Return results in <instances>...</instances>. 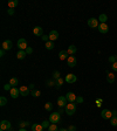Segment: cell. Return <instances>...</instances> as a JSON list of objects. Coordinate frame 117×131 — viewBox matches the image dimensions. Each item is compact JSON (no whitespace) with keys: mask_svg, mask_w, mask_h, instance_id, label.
Wrapping results in <instances>:
<instances>
[{"mask_svg":"<svg viewBox=\"0 0 117 131\" xmlns=\"http://www.w3.org/2000/svg\"><path fill=\"white\" fill-rule=\"evenodd\" d=\"M76 111V104L75 103H68L64 107V112H66L68 116H73Z\"/></svg>","mask_w":117,"mask_h":131,"instance_id":"6da1fadb","label":"cell"},{"mask_svg":"<svg viewBox=\"0 0 117 131\" xmlns=\"http://www.w3.org/2000/svg\"><path fill=\"white\" fill-rule=\"evenodd\" d=\"M61 121V114L60 112H52L49 115V122L52 124H56Z\"/></svg>","mask_w":117,"mask_h":131,"instance_id":"7a4b0ae2","label":"cell"},{"mask_svg":"<svg viewBox=\"0 0 117 131\" xmlns=\"http://www.w3.org/2000/svg\"><path fill=\"white\" fill-rule=\"evenodd\" d=\"M12 129V125L8 121H1L0 122V131H9Z\"/></svg>","mask_w":117,"mask_h":131,"instance_id":"3957f363","label":"cell"},{"mask_svg":"<svg viewBox=\"0 0 117 131\" xmlns=\"http://www.w3.org/2000/svg\"><path fill=\"white\" fill-rule=\"evenodd\" d=\"M101 117L103 120H111L113 118V111H110L108 109H103L101 111Z\"/></svg>","mask_w":117,"mask_h":131,"instance_id":"277c9868","label":"cell"},{"mask_svg":"<svg viewBox=\"0 0 117 131\" xmlns=\"http://www.w3.org/2000/svg\"><path fill=\"white\" fill-rule=\"evenodd\" d=\"M64 81H66L67 83H69V84H73V83H75V82L77 81V77H76V75H74V74H68V75H66V77H64Z\"/></svg>","mask_w":117,"mask_h":131,"instance_id":"5b68a950","label":"cell"},{"mask_svg":"<svg viewBox=\"0 0 117 131\" xmlns=\"http://www.w3.org/2000/svg\"><path fill=\"white\" fill-rule=\"evenodd\" d=\"M66 98H67V101H68V103H76V98H77V96H76L74 93L69 91V93H67Z\"/></svg>","mask_w":117,"mask_h":131,"instance_id":"8992f818","label":"cell"},{"mask_svg":"<svg viewBox=\"0 0 117 131\" xmlns=\"http://www.w3.org/2000/svg\"><path fill=\"white\" fill-rule=\"evenodd\" d=\"M18 47H19L20 50L27 49L28 47H27V41H26V39H19V40H18Z\"/></svg>","mask_w":117,"mask_h":131,"instance_id":"52a82bcc","label":"cell"},{"mask_svg":"<svg viewBox=\"0 0 117 131\" xmlns=\"http://www.w3.org/2000/svg\"><path fill=\"white\" fill-rule=\"evenodd\" d=\"M76 63H77V61H76V58H75L74 55H69V58L67 59V65H68V67L73 68V67H75V66H76Z\"/></svg>","mask_w":117,"mask_h":131,"instance_id":"ba28073f","label":"cell"},{"mask_svg":"<svg viewBox=\"0 0 117 131\" xmlns=\"http://www.w3.org/2000/svg\"><path fill=\"white\" fill-rule=\"evenodd\" d=\"M98 32L100 33H102V34H105V33H108L109 32V26L107 25V23H100L97 27Z\"/></svg>","mask_w":117,"mask_h":131,"instance_id":"9c48e42d","label":"cell"},{"mask_svg":"<svg viewBox=\"0 0 117 131\" xmlns=\"http://www.w3.org/2000/svg\"><path fill=\"white\" fill-rule=\"evenodd\" d=\"M98 19H95V18H90L89 20H88V26H89L90 28H97L98 27Z\"/></svg>","mask_w":117,"mask_h":131,"instance_id":"30bf717a","label":"cell"},{"mask_svg":"<svg viewBox=\"0 0 117 131\" xmlns=\"http://www.w3.org/2000/svg\"><path fill=\"white\" fill-rule=\"evenodd\" d=\"M19 90H20V95H21V96H28V95H29V88H28V87H26V85H21V87H20L19 88Z\"/></svg>","mask_w":117,"mask_h":131,"instance_id":"8fae6325","label":"cell"},{"mask_svg":"<svg viewBox=\"0 0 117 131\" xmlns=\"http://www.w3.org/2000/svg\"><path fill=\"white\" fill-rule=\"evenodd\" d=\"M1 47L5 50H11L12 47H13V43H12L11 40H5L4 42H2V45H1Z\"/></svg>","mask_w":117,"mask_h":131,"instance_id":"7c38bea8","label":"cell"},{"mask_svg":"<svg viewBox=\"0 0 117 131\" xmlns=\"http://www.w3.org/2000/svg\"><path fill=\"white\" fill-rule=\"evenodd\" d=\"M67 102H68V101H67V98H66V96H60L58 98V107H60V108H63V107H66L67 104Z\"/></svg>","mask_w":117,"mask_h":131,"instance_id":"4fadbf2b","label":"cell"},{"mask_svg":"<svg viewBox=\"0 0 117 131\" xmlns=\"http://www.w3.org/2000/svg\"><path fill=\"white\" fill-rule=\"evenodd\" d=\"M58 39V31H51L49 33V41H56Z\"/></svg>","mask_w":117,"mask_h":131,"instance_id":"5bb4252c","label":"cell"},{"mask_svg":"<svg viewBox=\"0 0 117 131\" xmlns=\"http://www.w3.org/2000/svg\"><path fill=\"white\" fill-rule=\"evenodd\" d=\"M33 33H34V35H36V36H42L43 28L40 27V26H36V27H34V29H33Z\"/></svg>","mask_w":117,"mask_h":131,"instance_id":"9a60e30c","label":"cell"},{"mask_svg":"<svg viewBox=\"0 0 117 131\" xmlns=\"http://www.w3.org/2000/svg\"><path fill=\"white\" fill-rule=\"evenodd\" d=\"M58 58H60V60H61V61H63V60H67V59L69 58V53H68L67 50H61V52L58 53Z\"/></svg>","mask_w":117,"mask_h":131,"instance_id":"2e32d148","label":"cell"},{"mask_svg":"<svg viewBox=\"0 0 117 131\" xmlns=\"http://www.w3.org/2000/svg\"><path fill=\"white\" fill-rule=\"evenodd\" d=\"M9 93H11L12 98H18V97L20 96V90L19 89H16V88H12Z\"/></svg>","mask_w":117,"mask_h":131,"instance_id":"e0dca14e","label":"cell"},{"mask_svg":"<svg viewBox=\"0 0 117 131\" xmlns=\"http://www.w3.org/2000/svg\"><path fill=\"white\" fill-rule=\"evenodd\" d=\"M107 73H108V75H107V81L111 84V83L115 82V74H114V73H109V71H107Z\"/></svg>","mask_w":117,"mask_h":131,"instance_id":"ac0fdd59","label":"cell"},{"mask_svg":"<svg viewBox=\"0 0 117 131\" xmlns=\"http://www.w3.org/2000/svg\"><path fill=\"white\" fill-rule=\"evenodd\" d=\"M43 129L41 124H32V131H43Z\"/></svg>","mask_w":117,"mask_h":131,"instance_id":"d6986e66","label":"cell"},{"mask_svg":"<svg viewBox=\"0 0 117 131\" xmlns=\"http://www.w3.org/2000/svg\"><path fill=\"white\" fill-rule=\"evenodd\" d=\"M18 4H19V1H18V0H9V1L7 2L8 7H9V8H13V9H14V8L18 6Z\"/></svg>","mask_w":117,"mask_h":131,"instance_id":"ffe728a7","label":"cell"},{"mask_svg":"<svg viewBox=\"0 0 117 131\" xmlns=\"http://www.w3.org/2000/svg\"><path fill=\"white\" fill-rule=\"evenodd\" d=\"M26 50H19L18 52V54H16V59H19V60H23V59L26 58Z\"/></svg>","mask_w":117,"mask_h":131,"instance_id":"44dd1931","label":"cell"},{"mask_svg":"<svg viewBox=\"0 0 117 131\" xmlns=\"http://www.w3.org/2000/svg\"><path fill=\"white\" fill-rule=\"evenodd\" d=\"M76 50H77L76 46H74V45H71V46H69V47H68V49H67V52L69 53V55H74L75 53H76Z\"/></svg>","mask_w":117,"mask_h":131,"instance_id":"7402d4cb","label":"cell"},{"mask_svg":"<svg viewBox=\"0 0 117 131\" xmlns=\"http://www.w3.org/2000/svg\"><path fill=\"white\" fill-rule=\"evenodd\" d=\"M8 83H9V84H11L13 88H16V85L19 84V81H18V78H16V77H12Z\"/></svg>","mask_w":117,"mask_h":131,"instance_id":"603a6c76","label":"cell"},{"mask_svg":"<svg viewBox=\"0 0 117 131\" xmlns=\"http://www.w3.org/2000/svg\"><path fill=\"white\" fill-rule=\"evenodd\" d=\"M98 21L101 23H107V21H108V16H107V14H100V16H98Z\"/></svg>","mask_w":117,"mask_h":131,"instance_id":"cb8c5ba5","label":"cell"},{"mask_svg":"<svg viewBox=\"0 0 117 131\" xmlns=\"http://www.w3.org/2000/svg\"><path fill=\"white\" fill-rule=\"evenodd\" d=\"M45 109H46L47 111H52L53 110V103H51V102L45 103Z\"/></svg>","mask_w":117,"mask_h":131,"instance_id":"d4e9b609","label":"cell"},{"mask_svg":"<svg viewBox=\"0 0 117 131\" xmlns=\"http://www.w3.org/2000/svg\"><path fill=\"white\" fill-rule=\"evenodd\" d=\"M54 48V42L53 41H48V42H46V49L51 50Z\"/></svg>","mask_w":117,"mask_h":131,"instance_id":"484cf974","label":"cell"},{"mask_svg":"<svg viewBox=\"0 0 117 131\" xmlns=\"http://www.w3.org/2000/svg\"><path fill=\"white\" fill-rule=\"evenodd\" d=\"M6 104H7V98L4 96H1L0 97V105H1V107H5Z\"/></svg>","mask_w":117,"mask_h":131,"instance_id":"4316f807","label":"cell"},{"mask_svg":"<svg viewBox=\"0 0 117 131\" xmlns=\"http://www.w3.org/2000/svg\"><path fill=\"white\" fill-rule=\"evenodd\" d=\"M110 124L113 127H117V116H113V118L110 120Z\"/></svg>","mask_w":117,"mask_h":131,"instance_id":"83f0119b","label":"cell"},{"mask_svg":"<svg viewBox=\"0 0 117 131\" xmlns=\"http://www.w3.org/2000/svg\"><path fill=\"white\" fill-rule=\"evenodd\" d=\"M31 94H32V96H33V97H39L40 95H41V91H40V90H35V89H34Z\"/></svg>","mask_w":117,"mask_h":131,"instance_id":"f1b7e54d","label":"cell"},{"mask_svg":"<svg viewBox=\"0 0 117 131\" xmlns=\"http://www.w3.org/2000/svg\"><path fill=\"white\" fill-rule=\"evenodd\" d=\"M51 122H49V121H43V122H42V123H41V125H42V127L43 128H45V129H46V128H47V129H48V128H49V127H51Z\"/></svg>","mask_w":117,"mask_h":131,"instance_id":"f546056e","label":"cell"},{"mask_svg":"<svg viewBox=\"0 0 117 131\" xmlns=\"http://www.w3.org/2000/svg\"><path fill=\"white\" fill-rule=\"evenodd\" d=\"M58 78H60V71L58 70H55L54 73H53V80H58Z\"/></svg>","mask_w":117,"mask_h":131,"instance_id":"4dcf8cb0","label":"cell"},{"mask_svg":"<svg viewBox=\"0 0 117 131\" xmlns=\"http://www.w3.org/2000/svg\"><path fill=\"white\" fill-rule=\"evenodd\" d=\"M109 62L110 63H115V62H117V55H113V56H109Z\"/></svg>","mask_w":117,"mask_h":131,"instance_id":"1f68e13d","label":"cell"},{"mask_svg":"<svg viewBox=\"0 0 117 131\" xmlns=\"http://www.w3.org/2000/svg\"><path fill=\"white\" fill-rule=\"evenodd\" d=\"M27 125H29V122H25V121H21V122H19V127L20 128H26Z\"/></svg>","mask_w":117,"mask_h":131,"instance_id":"d6a6232c","label":"cell"},{"mask_svg":"<svg viewBox=\"0 0 117 131\" xmlns=\"http://www.w3.org/2000/svg\"><path fill=\"white\" fill-rule=\"evenodd\" d=\"M62 84H63V78H62V77H60V78H58V80H56V87H58V88H60Z\"/></svg>","mask_w":117,"mask_h":131,"instance_id":"836d02e7","label":"cell"},{"mask_svg":"<svg viewBox=\"0 0 117 131\" xmlns=\"http://www.w3.org/2000/svg\"><path fill=\"white\" fill-rule=\"evenodd\" d=\"M48 130L49 131H58V127H56V124H51V127L48 128Z\"/></svg>","mask_w":117,"mask_h":131,"instance_id":"e575fe53","label":"cell"},{"mask_svg":"<svg viewBox=\"0 0 117 131\" xmlns=\"http://www.w3.org/2000/svg\"><path fill=\"white\" fill-rule=\"evenodd\" d=\"M54 84H56V81H55V80H49V81H47V85H48V87H53Z\"/></svg>","mask_w":117,"mask_h":131,"instance_id":"d590c367","label":"cell"},{"mask_svg":"<svg viewBox=\"0 0 117 131\" xmlns=\"http://www.w3.org/2000/svg\"><path fill=\"white\" fill-rule=\"evenodd\" d=\"M41 40L45 41V42H48V41H49V35H45V34H43L42 36H41Z\"/></svg>","mask_w":117,"mask_h":131,"instance_id":"8d00e7d4","label":"cell"},{"mask_svg":"<svg viewBox=\"0 0 117 131\" xmlns=\"http://www.w3.org/2000/svg\"><path fill=\"white\" fill-rule=\"evenodd\" d=\"M13 88V87H12L11 84H9V83H7V84H5L4 85V89L5 90H8V91H11V89Z\"/></svg>","mask_w":117,"mask_h":131,"instance_id":"74e56055","label":"cell"},{"mask_svg":"<svg viewBox=\"0 0 117 131\" xmlns=\"http://www.w3.org/2000/svg\"><path fill=\"white\" fill-rule=\"evenodd\" d=\"M84 102V100H83V97L82 96H77V98H76V103H83Z\"/></svg>","mask_w":117,"mask_h":131,"instance_id":"f35d334b","label":"cell"},{"mask_svg":"<svg viewBox=\"0 0 117 131\" xmlns=\"http://www.w3.org/2000/svg\"><path fill=\"white\" fill-rule=\"evenodd\" d=\"M7 14H8V15H14V9H13V8L7 9Z\"/></svg>","mask_w":117,"mask_h":131,"instance_id":"ab89813d","label":"cell"},{"mask_svg":"<svg viewBox=\"0 0 117 131\" xmlns=\"http://www.w3.org/2000/svg\"><path fill=\"white\" fill-rule=\"evenodd\" d=\"M26 54H28V55H31V54H33V49H32L31 47H28L27 49H26Z\"/></svg>","mask_w":117,"mask_h":131,"instance_id":"60d3db41","label":"cell"},{"mask_svg":"<svg viewBox=\"0 0 117 131\" xmlns=\"http://www.w3.org/2000/svg\"><path fill=\"white\" fill-rule=\"evenodd\" d=\"M68 131H76V127H75V125H70V127L68 128Z\"/></svg>","mask_w":117,"mask_h":131,"instance_id":"b9f144b4","label":"cell"},{"mask_svg":"<svg viewBox=\"0 0 117 131\" xmlns=\"http://www.w3.org/2000/svg\"><path fill=\"white\" fill-rule=\"evenodd\" d=\"M111 68H113V70H114V71H117V62L113 63V66H111Z\"/></svg>","mask_w":117,"mask_h":131,"instance_id":"7bdbcfd3","label":"cell"},{"mask_svg":"<svg viewBox=\"0 0 117 131\" xmlns=\"http://www.w3.org/2000/svg\"><path fill=\"white\" fill-rule=\"evenodd\" d=\"M102 102H103L102 100H96V105H97V107H101V105H102Z\"/></svg>","mask_w":117,"mask_h":131,"instance_id":"ee69618b","label":"cell"},{"mask_svg":"<svg viewBox=\"0 0 117 131\" xmlns=\"http://www.w3.org/2000/svg\"><path fill=\"white\" fill-rule=\"evenodd\" d=\"M5 52H6V50H5V49H2V48H1V50H0V56H1V58H2V56H4V55H5Z\"/></svg>","mask_w":117,"mask_h":131,"instance_id":"f6af8a7d","label":"cell"},{"mask_svg":"<svg viewBox=\"0 0 117 131\" xmlns=\"http://www.w3.org/2000/svg\"><path fill=\"white\" fill-rule=\"evenodd\" d=\"M113 116H117V110H113Z\"/></svg>","mask_w":117,"mask_h":131,"instance_id":"bcb514c9","label":"cell"},{"mask_svg":"<svg viewBox=\"0 0 117 131\" xmlns=\"http://www.w3.org/2000/svg\"><path fill=\"white\" fill-rule=\"evenodd\" d=\"M29 89H34V84H29V87H28Z\"/></svg>","mask_w":117,"mask_h":131,"instance_id":"7dc6e473","label":"cell"},{"mask_svg":"<svg viewBox=\"0 0 117 131\" xmlns=\"http://www.w3.org/2000/svg\"><path fill=\"white\" fill-rule=\"evenodd\" d=\"M58 112H60V114H62V112H63V109H62V108H60V110H58Z\"/></svg>","mask_w":117,"mask_h":131,"instance_id":"c3c4849f","label":"cell"},{"mask_svg":"<svg viewBox=\"0 0 117 131\" xmlns=\"http://www.w3.org/2000/svg\"><path fill=\"white\" fill-rule=\"evenodd\" d=\"M19 131H27V130H26L25 128H20V130H19Z\"/></svg>","mask_w":117,"mask_h":131,"instance_id":"681fc988","label":"cell"},{"mask_svg":"<svg viewBox=\"0 0 117 131\" xmlns=\"http://www.w3.org/2000/svg\"><path fill=\"white\" fill-rule=\"evenodd\" d=\"M58 131H68V129H63V128H62V129H60Z\"/></svg>","mask_w":117,"mask_h":131,"instance_id":"f907efd6","label":"cell"}]
</instances>
